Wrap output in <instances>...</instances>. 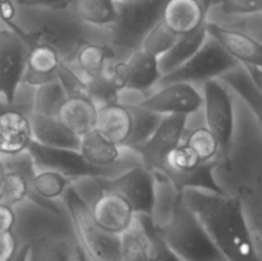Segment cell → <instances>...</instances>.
I'll return each mask as SVG.
<instances>
[{
	"label": "cell",
	"instance_id": "cell-13",
	"mask_svg": "<svg viewBox=\"0 0 262 261\" xmlns=\"http://www.w3.org/2000/svg\"><path fill=\"white\" fill-rule=\"evenodd\" d=\"M104 182L127 200L136 215L151 217L155 204V178L152 171L138 163L113 178H105Z\"/></svg>",
	"mask_w": 262,
	"mask_h": 261
},
{
	"label": "cell",
	"instance_id": "cell-9",
	"mask_svg": "<svg viewBox=\"0 0 262 261\" xmlns=\"http://www.w3.org/2000/svg\"><path fill=\"white\" fill-rule=\"evenodd\" d=\"M202 92L199 86L187 82H169L155 89L135 105L159 115L191 117L202 110Z\"/></svg>",
	"mask_w": 262,
	"mask_h": 261
},
{
	"label": "cell",
	"instance_id": "cell-17",
	"mask_svg": "<svg viewBox=\"0 0 262 261\" xmlns=\"http://www.w3.org/2000/svg\"><path fill=\"white\" fill-rule=\"evenodd\" d=\"M214 0H165L161 22L176 36L187 35L204 25Z\"/></svg>",
	"mask_w": 262,
	"mask_h": 261
},
{
	"label": "cell",
	"instance_id": "cell-1",
	"mask_svg": "<svg viewBox=\"0 0 262 261\" xmlns=\"http://www.w3.org/2000/svg\"><path fill=\"white\" fill-rule=\"evenodd\" d=\"M181 197L225 260L262 261L261 243L251 229L239 194L184 189Z\"/></svg>",
	"mask_w": 262,
	"mask_h": 261
},
{
	"label": "cell",
	"instance_id": "cell-28",
	"mask_svg": "<svg viewBox=\"0 0 262 261\" xmlns=\"http://www.w3.org/2000/svg\"><path fill=\"white\" fill-rule=\"evenodd\" d=\"M120 261H152L150 241L137 219L132 228L120 234Z\"/></svg>",
	"mask_w": 262,
	"mask_h": 261
},
{
	"label": "cell",
	"instance_id": "cell-19",
	"mask_svg": "<svg viewBox=\"0 0 262 261\" xmlns=\"http://www.w3.org/2000/svg\"><path fill=\"white\" fill-rule=\"evenodd\" d=\"M97 107L86 94L72 95L60 105L56 118L67 129L81 138L95 128Z\"/></svg>",
	"mask_w": 262,
	"mask_h": 261
},
{
	"label": "cell",
	"instance_id": "cell-27",
	"mask_svg": "<svg viewBox=\"0 0 262 261\" xmlns=\"http://www.w3.org/2000/svg\"><path fill=\"white\" fill-rule=\"evenodd\" d=\"M128 106H129L130 114H132V129H130V135L124 148L135 151L152 135L154 130L158 128L159 123L163 119V115L142 109L135 104H128Z\"/></svg>",
	"mask_w": 262,
	"mask_h": 261
},
{
	"label": "cell",
	"instance_id": "cell-25",
	"mask_svg": "<svg viewBox=\"0 0 262 261\" xmlns=\"http://www.w3.org/2000/svg\"><path fill=\"white\" fill-rule=\"evenodd\" d=\"M206 22L200 26L193 32L178 36L173 46L161 58H159V64H160L163 76L166 73H170L171 71L182 66L204 45L207 38Z\"/></svg>",
	"mask_w": 262,
	"mask_h": 261
},
{
	"label": "cell",
	"instance_id": "cell-35",
	"mask_svg": "<svg viewBox=\"0 0 262 261\" xmlns=\"http://www.w3.org/2000/svg\"><path fill=\"white\" fill-rule=\"evenodd\" d=\"M136 219L140 223L141 227L145 230L146 235H147L148 241L151 245V251H152V261H183L171 252L165 243L160 240L158 234H156L155 229H154L152 220L150 216H142V215H136Z\"/></svg>",
	"mask_w": 262,
	"mask_h": 261
},
{
	"label": "cell",
	"instance_id": "cell-23",
	"mask_svg": "<svg viewBox=\"0 0 262 261\" xmlns=\"http://www.w3.org/2000/svg\"><path fill=\"white\" fill-rule=\"evenodd\" d=\"M115 58L117 54L110 45L87 40L77 49L71 66L83 78H92L102 74L107 64Z\"/></svg>",
	"mask_w": 262,
	"mask_h": 261
},
{
	"label": "cell",
	"instance_id": "cell-44",
	"mask_svg": "<svg viewBox=\"0 0 262 261\" xmlns=\"http://www.w3.org/2000/svg\"><path fill=\"white\" fill-rule=\"evenodd\" d=\"M2 2H3V0H0V4H2Z\"/></svg>",
	"mask_w": 262,
	"mask_h": 261
},
{
	"label": "cell",
	"instance_id": "cell-10",
	"mask_svg": "<svg viewBox=\"0 0 262 261\" xmlns=\"http://www.w3.org/2000/svg\"><path fill=\"white\" fill-rule=\"evenodd\" d=\"M36 170H53L73 179L74 182L86 178H113V174L90 165L78 150L54 148L32 141L28 146Z\"/></svg>",
	"mask_w": 262,
	"mask_h": 261
},
{
	"label": "cell",
	"instance_id": "cell-41",
	"mask_svg": "<svg viewBox=\"0 0 262 261\" xmlns=\"http://www.w3.org/2000/svg\"><path fill=\"white\" fill-rule=\"evenodd\" d=\"M4 171H5V164H4V159H3L2 156H0V177H2L3 174H4Z\"/></svg>",
	"mask_w": 262,
	"mask_h": 261
},
{
	"label": "cell",
	"instance_id": "cell-39",
	"mask_svg": "<svg viewBox=\"0 0 262 261\" xmlns=\"http://www.w3.org/2000/svg\"><path fill=\"white\" fill-rule=\"evenodd\" d=\"M17 225V211L14 207L0 202V232L14 230Z\"/></svg>",
	"mask_w": 262,
	"mask_h": 261
},
{
	"label": "cell",
	"instance_id": "cell-38",
	"mask_svg": "<svg viewBox=\"0 0 262 261\" xmlns=\"http://www.w3.org/2000/svg\"><path fill=\"white\" fill-rule=\"evenodd\" d=\"M71 0H13L20 8H41V9H63Z\"/></svg>",
	"mask_w": 262,
	"mask_h": 261
},
{
	"label": "cell",
	"instance_id": "cell-7",
	"mask_svg": "<svg viewBox=\"0 0 262 261\" xmlns=\"http://www.w3.org/2000/svg\"><path fill=\"white\" fill-rule=\"evenodd\" d=\"M238 61L225 53L224 49L207 36L204 45L182 66L164 74L158 84L169 82H187L201 86L210 79H219L223 74L238 66ZM156 84V86H158Z\"/></svg>",
	"mask_w": 262,
	"mask_h": 261
},
{
	"label": "cell",
	"instance_id": "cell-43",
	"mask_svg": "<svg viewBox=\"0 0 262 261\" xmlns=\"http://www.w3.org/2000/svg\"><path fill=\"white\" fill-rule=\"evenodd\" d=\"M5 106H7V104H5V102H3V101H0V110L4 109Z\"/></svg>",
	"mask_w": 262,
	"mask_h": 261
},
{
	"label": "cell",
	"instance_id": "cell-40",
	"mask_svg": "<svg viewBox=\"0 0 262 261\" xmlns=\"http://www.w3.org/2000/svg\"><path fill=\"white\" fill-rule=\"evenodd\" d=\"M27 253H28V245L27 243H23L22 247L18 248L17 253L13 257L12 261H27Z\"/></svg>",
	"mask_w": 262,
	"mask_h": 261
},
{
	"label": "cell",
	"instance_id": "cell-24",
	"mask_svg": "<svg viewBox=\"0 0 262 261\" xmlns=\"http://www.w3.org/2000/svg\"><path fill=\"white\" fill-rule=\"evenodd\" d=\"M72 15L79 23L100 28H110L117 20L115 0H71Z\"/></svg>",
	"mask_w": 262,
	"mask_h": 261
},
{
	"label": "cell",
	"instance_id": "cell-8",
	"mask_svg": "<svg viewBox=\"0 0 262 261\" xmlns=\"http://www.w3.org/2000/svg\"><path fill=\"white\" fill-rule=\"evenodd\" d=\"M17 23L0 28V101L15 104L22 84L28 45Z\"/></svg>",
	"mask_w": 262,
	"mask_h": 261
},
{
	"label": "cell",
	"instance_id": "cell-29",
	"mask_svg": "<svg viewBox=\"0 0 262 261\" xmlns=\"http://www.w3.org/2000/svg\"><path fill=\"white\" fill-rule=\"evenodd\" d=\"M67 99V92L58 78L36 87L32 110L30 113L46 117H56L60 105Z\"/></svg>",
	"mask_w": 262,
	"mask_h": 261
},
{
	"label": "cell",
	"instance_id": "cell-21",
	"mask_svg": "<svg viewBox=\"0 0 262 261\" xmlns=\"http://www.w3.org/2000/svg\"><path fill=\"white\" fill-rule=\"evenodd\" d=\"M61 58L53 48L43 44L28 45L26 69L22 83L37 87L56 78V72L61 64Z\"/></svg>",
	"mask_w": 262,
	"mask_h": 261
},
{
	"label": "cell",
	"instance_id": "cell-36",
	"mask_svg": "<svg viewBox=\"0 0 262 261\" xmlns=\"http://www.w3.org/2000/svg\"><path fill=\"white\" fill-rule=\"evenodd\" d=\"M212 5L228 15H253L261 13L262 0H214Z\"/></svg>",
	"mask_w": 262,
	"mask_h": 261
},
{
	"label": "cell",
	"instance_id": "cell-2",
	"mask_svg": "<svg viewBox=\"0 0 262 261\" xmlns=\"http://www.w3.org/2000/svg\"><path fill=\"white\" fill-rule=\"evenodd\" d=\"M154 229L166 247L181 260L227 261L181 196L170 217L164 224L154 225Z\"/></svg>",
	"mask_w": 262,
	"mask_h": 261
},
{
	"label": "cell",
	"instance_id": "cell-32",
	"mask_svg": "<svg viewBox=\"0 0 262 261\" xmlns=\"http://www.w3.org/2000/svg\"><path fill=\"white\" fill-rule=\"evenodd\" d=\"M201 164L204 163H201L197 154L182 141L177 147H174L168 154L165 163H164V168L159 171L164 173L165 176L186 174L197 169Z\"/></svg>",
	"mask_w": 262,
	"mask_h": 261
},
{
	"label": "cell",
	"instance_id": "cell-16",
	"mask_svg": "<svg viewBox=\"0 0 262 261\" xmlns=\"http://www.w3.org/2000/svg\"><path fill=\"white\" fill-rule=\"evenodd\" d=\"M28 113L15 104L0 110V156L13 158L27 153L32 142Z\"/></svg>",
	"mask_w": 262,
	"mask_h": 261
},
{
	"label": "cell",
	"instance_id": "cell-20",
	"mask_svg": "<svg viewBox=\"0 0 262 261\" xmlns=\"http://www.w3.org/2000/svg\"><path fill=\"white\" fill-rule=\"evenodd\" d=\"M95 129L105 138L124 148L132 129V114L128 104L118 101L97 107Z\"/></svg>",
	"mask_w": 262,
	"mask_h": 261
},
{
	"label": "cell",
	"instance_id": "cell-11",
	"mask_svg": "<svg viewBox=\"0 0 262 261\" xmlns=\"http://www.w3.org/2000/svg\"><path fill=\"white\" fill-rule=\"evenodd\" d=\"M104 179L96 178V183L99 184L96 193L86 202L95 224L105 232L120 235L133 227L136 214L127 200L115 189L107 187Z\"/></svg>",
	"mask_w": 262,
	"mask_h": 261
},
{
	"label": "cell",
	"instance_id": "cell-5",
	"mask_svg": "<svg viewBox=\"0 0 262 261\" xmlns=\"http://www.w3.org/2000/svg\"><path fill=\"white\" fill-rule=\"evenodd\" d=\"M165 0L118 3L117 20L110 30V46L127 56L141 48L143 38L161 20Z\"/></svg>",
	"mask_w": 262,
	"mask_h": 261
},
{
	"label": "cell",
	"instance_id": "cell-15",
	"mask_svg": "<svg viewBox=\"0 0 262 261\" xmlns=\"http://www.w3.org/2000/svg\"><path fill=\"white\" fill-rule=\"evenodd\" d=\"M78 151L90 165L109 171L114 177L135 165L124 163L127 161L124 158L127 148L120 147L117 143L105 138L95 128L79 138Z\"/></svg>",
	"mask_w": 262,
	"mask_h": 261
},
{
	"label": "cell",
	"instance_id": "cell-12",
	"mask_svg": "<svg viewBox=\"0 0 262 261\" xmlns=\"http://www.w3.org/2000/svg\"><path fill=\"white\" fill-rule=\"evenodd\" d=\"M188 117L184 115H165L158 128L141 145L136 153L140 163L151 171H159L164 168V163L168 154L183 141L187 130Z\"/></svg>",
	"mask_w": 262,
	"mask_h": 261
},
{
	"label": "cell",
	"instance_id": "cell-34",
	"mask_svg": "<svg viewBox=\"0 0 262 261\" xmlns=\"http://www.w3.org/2000/svg\"><path fill=\"white\" fill-rule=\"evenodd\" d=\"M177 37H178V36L174 35V33L171 32L169 28H166V26L160 20V22L146 35L142 44H141L140 49L145 50L146 53L151 54V55L156 56V58H161V56L173 46Z\"/></svg>",
	"mask_w": 262,
	"mask_h": 261
},
{
	"label": "cell",
	"instance_id": "cell-3",
	"mask_svg": "<svg viewBox=\"0 0 262 261\" xmlns=\"http://www.w3.org/2000/svg\"><path fill=\"white\" fill-rule=\"evenodd\" d=\"M78 248L89 261H120V235L95 224L87 202L72 184L61 197Z\"/></svg>",
	"mask_w": 262,
	"mask_h": 261
},
{
	"label": "cell",
	"instance_id": "cell-14",
	"mask_svg": "<svg viewBox=\"0 0 262 261\" xmlns=\"http://www.w3.org/2000/svg\"><path fill=\"white\" fill-rule=\"evenodd\" d=\"M207 36L216 41L239 64L262 66V45L258 37L245 31L225 27L215 22H206Z\"/></svg>",
	"mask_w": 262,
	"mask_h": 261
},
{
	"label": "cell",
	"instance_id": "cell-26",
	"mask_svg": "<svg viewBox=\"0 0 262 261\" xmlns=\"http://www.w3.org/2000/svg\"><path fill=\"white\" fill-rule=\"evenodd\" d=\"M219 79L230 90L232 94L238 95L241 100H243V102L247 105L248 109L252 110L253 114L256 115V119L260 123L262 100L261 87H258L252 81L245 66L238 64L232 71L223 74Z\"/></svg>",
	"mask_w": 262,
	"mask_h": 261
},
{
	"label": "cell",
	"instance_id": "cell-33",
	"mask_svg": "<svg viewBox=\"0 0 262 261\" xmlns=\"http://www.w3.org/2000/svg\"><path fill=\"white\" fill-rule=\"evenodd\" d=\"M86 86V94L97 106L113 104L120 101L122 92L113 84L109 77L102 72V74L92 78H83Z\"/></svg>",
	"mask_w": 262,
	"mask_h": 261
},
{
	"label": "cell",
	"instance_id": "cell-42",
	"mask_svg": "<svg viewBox=\"0 0 262 261\" xmlns=\"http://www.w3.org/2000/svg\"><path fill=\"white\" fill-rule=\"evenodd\" d=\"M118 3H138V2H150V0H115Z\"/></svg>",
	"mask_w": 262,
	"mask_h": 261
},
{
	"label": "cell",
	"instance_id": "cell-22",
	"mask_svg": "<svg viewBox=\"0 0 262 261\" xmlns=\"http://www.w3.org/2000/svg\"><path fill=\"white\" fill-rule=\"evenodd\" d=\"M31 123L32 140L42 146L54 148L78 150L79 137L67 129L56 117L28 113Z\"/></svg>",
	"mask_w": 262,
	"mask_h": 261
},
{
	"label": "cell",
	"instance_id": "cell-37",
	"mask_svg": "<svg viewBox=\"0 0 262 261\" xmlns=\"http://www.w3.org/2000/svg\"><path fill=\"white\" fill-rule=\"evenodd\" d=\"M18 248V238L14 230L0 232V261H12Z\"/></svg>",
	"mask_w": 262,
	"mask_h": 261
},
{
	"label": "cell",
	"instance_id": "cell-31",
	"mask_svg": "<svg viewBox=\"0 0 262 261\" xmlns=\"http://www.w3.org/2000/svg\"><path fill=\"white\" fill-rule=\"evenodd\" d=\"M183 142L187 143L201 163H216L219 159V143L215 136L207 129L206 125H199L192 129L187 128L183 136Z\"/></svg>",
	"mask_w": 262,
	"mask_h": 261
},
{
	"label": "cell",
	"instance_id": "cell-30",
	"mask_svg": "<svg viewBox=\"0 0 262 261\" xmlns=\"http://www.w3.org/2000/svg\"><path fill=\"white\" fill-rule=\"evenodd\" d=\"M32 176L18 170H7L0 177V202L14 207L23 204L30 196Z\"/></svg>",
	"mask_w": 262,
	"mask_h": 261
},
{
	"label": "cell",
	"instance_id": "cell-4",
	"mask_svg": "<svg viewBox=\"0 0 262 261\" xmlns=\"http://www.w3.org/2000/svg\"><path fill=\"white\" fill-rule=\"evenodd\" d=\"M200 89L204 99L201 112H204L205 125L219 143L217 165L222 164L229 170L235 130L234 96L220 79H210Z\"/></svg>",
	"mask_w": 262,
	"mask_h": 261
},
{
	"label": "cell",
	"instance_id": "cell-6",
	"mask_svg": "<svg viewBox=\"0 0 262 261\" xmlns=\"http://www.w3.org/2000/svg\"><path fill=\"white\" fill-rule=\"evenodd\" d=\"M23 215L33 222L35 234L28 240L27 261H73L74 250L66 234L54 232L59 224L67 220V214L48 211L28 201L20 210Z\"/></svg>",
	"mask_w": 262,
	"mask_h": 261
},
{
	"label": "cell",
	"instance_id": "cell-18",
	"mask_svg": "<svg viewBox=\"0 0 262 261\" xmlns=\"http://www.w3.org/2000/svg\"><path fill=\"white\" fill-rule=\"evenodd\" d=\"M127 68L125 91L147 95L152 91L163 77L159 58L146 53L142 49L135 50L124 58Z\"/></svg>",
	"mask_w": 262,
	"mask_h": 261
}]
</instances>
